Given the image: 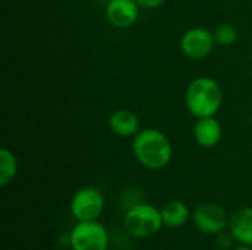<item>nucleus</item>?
I'll return each instance as SVG.
<instances>
[{
    "instance_id": "nucleus-1",
    "label": "nucleus",
    "mask_w": 252,
    "mask_h": 250,
    "mask_svg": "<svg viewBox=\"0 0 252 250\" xmlns=\"http://www.w3.org/2000/svg\"><path fill=\"white\" fill-rule=\"evenodd\" d=\"M131 147L137 162L151 171L165 168L173 158V144L170 139L157 128H142L133 137Z\"/></svg>"
},
{
    "instance_id": "nucleus-2",
    "label": "nucleus",
    "mask_w": 252,
    "mask_h": 250,
    "mask_svg": "<svg viewBox=\"0 0 252 250\" xmlns=\"http://www.w3.org/2000/svg\"><path fill=\"white\" fill-rule=\"evenodd\" d=\"M188 112L198 118L216 116L223 105L221 85L211 77H198L192 80L185 93Z\"/></svg>"
},
{
    "instance_id": "nucleus-3",
    "label": "nucleus",
    "mask_w": 252,
    "mask_h": 250,
    "mask_svg": "<svg viewBox=\"0 0 252 250\" xmlns=\"http://www.w3.org/2000/svg\"><path fill=\"white\" fill-rule=\"evenodd\" d=\"M124 227L127 233L136 239H149L164 227L161 209L151 203L137 202L127 208L124 214Z\"/></svg>"
},
{
    "instance_id": "nucleus-4",
    "label": "nucleus",
    "mask_w": 252,
    "mask_h": 250,
    "mask_svg": "<svg viewBox=\"0 0 252 250\" xmlns=\"http://www.w3.org/2000/svg\"><path fill=\"white\" fill-rule=\"evenodd\" d=\"M71 250H108L109 233L103 224L94 221H77L69 233Z\"/></svg>"
},
{
    "instance_id": "nucleus-5",
    "label": "nucleus",
    "mask_w": 252,
    "mask_h": 250,
    "mask_svg": "<svg viewBox=\"0 0 252 250\" xmlns=\"http://www.w3.org/2000/svg\"><path fill=\"white\" fill-rule=\"evenodd\" d=\"M105 209V197L94 187H83L74 193L69 211L77 221H94Z\"/></svg>"
},
{
    "instance_id": "nucleus-6",
    "label": "nucleus",
    "mask_w": 252,
    "mask_h": 250,
    "mask_svg": "<svg viewBox=\"0 0 252 250\" xmlns=\"http://www.w3.org/2000/svg\"><path fill=\"white\" fill-rule=\"evenodd\" d=\"M229 215L223 206L207 202L195 208L192 221L198 231L207 236H219L229 228Z\"/></svg>"
},
{
    "instance_id": "nucleus-7",
    "label": "nucleus",
    "mask_w": 252,
    "mask_h": 250,
    "mask_svg": "<svg viewBox=\"0 0 252 250\" xmlns=\"http://www.w3.org/2000/svg\"><path fill=\"white\" fill-rule=\"evenodd\" d=\"M214 32L204 27H193L183 32L180 38V50L190 60L208 57L216 47Z\"/></svg>"
},
{
    "instance_id": "nucleus-8",
    "label": "nucleus",
    "mask_w": 252,
    "mask_h": 250,
    "mask_svg": "<svg viewBox=\"0 0 252 250\" xmlns=\"http://www.w3.org/2000/svg\"><path fill=\"white\" fill-rule=\"evenodd\" d=\"M140 9L142 7L134 0H108L105 18L114 28L126 29L137 22Z\"/></svg>"
},
{
    "instance_id": "nucleus-9",
    "label": "nucleus",
    "mask_w": 252,
    "mask_h": 250,
    "mask_svg": "<svg viewBox=\"0 0 252 250\" xmlns=\"http://www.w3.org/2000/svg\"><path fill=\"white\" fill-rule=\"evenodd\" d=\"M223 137V127L216 116L198 118L193 125V139L199 147L213 149Z\"/></svg>"
},
{
    "instance_id": "nucleus-10",
    "label": "nucleus",
    "mask_w": 252,
    "mask_h": 250,
    "mask_svg": "<svg viewBox=\"0 0 252 250\" xmlns=\"http://www.w3.org/2000/svg\"><path fill=\"white\" fill-rule=\"evenodd\" d=\"M229 233L241 245L252 246V208L245 206L233 212L229 218Z\"/></svg>"
},
{
    "instance_id": "nucleus-11",
    "label": "nucleus",
    "mask_w": 252,
    "mask_h": 250,
    "mask_svg": "<svg viewBox=\"0 0 252 250\" xmlns=\"http://www.w3.org/2000/svg\"><path fill=\"white\" fill-rule=\"evenodd\" d=\"M111 131L118 137H134L140 131L139 116L130 109H118L111 113L108 119Z\"/></svg>"
},
{
    "instance_id": "nucleus-12",
    "label": "nucleus",
    "mask_w": 252,
    "mask_h": 250,
    "mask_svg": "<svg viewBox=\"0 0 252 250\" xmlns=\"http://www.w3.org/2000/svg\"><path fill=\"white\" fill-rule=\"evenodd\" d=\"M161 215L165 227L179 228L185 225L190 218L189 206L182 200H171L161 208Z\"/></svg>"
},
{
    "instance_id": "nucleus-13",
    "label": "nucleus",
    "mask_w": 252,
    "mask_h": 250,
    "mask_svg": "<svg viewBox=\"0 0 252 250\" xmlns=\"http://www.w3.org/2000/svg\"><path fill=\"white\" fill-rule=\"evenodd\" d=\"M18 174V159L9 149L0 150V186H9Z\"/></svg>"
},
{
    "instance_id": "nucleus-14",
    "label": "nucleus",
    "mask_w": 252,
    "mask_h": 250,
    "mask_svg": "<svg viewBox=\"0 0 252 250\" xmlns=\"http://www.w3.org/2000/svg\"><path fill=\"white\" fill-rule=\"evenodd\" d=\"M216 43L220 46H232L238 41V29L232 24H220L214 29Z\"/></svg>"
},
{
    "instance_id": "nucleus-15",
    "label": "nucleus",
    "mask_w": 252,
    "mask_h": 250,
    "mask_svg": "<svg viewBox=\"0 0 252 250\" xmlns=\"http://www.w3.org/2000/svg\"><path fill=\"white\" fill-rule=\"evenodd\" d=\"M142 9H157L162 6L167 0H134Z\"/></svg>"
},
{
    "instance_id": "nucleus-16",
    "label": "nucleus",
    "mask_w": 252,
    "mask_h": 250,
    "mask_svg": "<svg viewBox=\"0 0 252 250\" xmlns=\"http://www.w3.org/2000/svg\"><path fill=\"white\" fill-rule=\"evenodd\" d=\"M233 250H252V246H248V245H241V246L235 248Z\"/></svg>"
}]
</instances>
